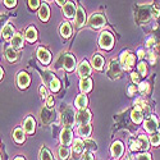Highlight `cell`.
Wrapping results in <instances>:
<instances>
[{
  "label": "cell",
  "mask_w": 160,
  "mask_h": 160,
  "mask_svg": "<svg viewBox=\"0 0 160 160\" xmlns=\"http://www.w3.org/2000/svg\"><path fill=\"white\" fill-rule=\"evenodd\" d=\"M82 160H94V158H92V154L91 152H85V155L82 156Z\"/></svg>",
  "instance_id": "cell-47"
},
{
  "label": "cell",
  "mask_w": 160,
  "mask_h": 160,
  "mask_svg": "<svg viewBox=\"0 0 160 160\" xmlns=\"http://www.w3.org/2000/svg\"><path fill=\"white\" fill-rule=\"evenodd\" d=\"M121 63L124 69H129L131 67H133V64H135V55L129 51H123L121 55Z\"/></svg>",
  "instance_id": "cell-3"
},
{
  "label": "cell",
  "mask_w": 160,
  "mask_h": 160,
  "mask_svg": "<svg viewBox=\"0 0 160 160\" xmlns=\"http://www.w3.org/2000/svg\"><path fill=\"white\" fill-rule=\"evenodd\" d=\"M85 151V146H83V141L81 138H76L74 142H73V146H72V152H73V156L76 158H79L82 155V152Z\"/></svg>",
  "instance_id": "cell-7"
},
{
  "label": "cell",
  "mask_w": 160,
  "mask_h": 160,
  "mask_svg": "<svg viewBox=\"0 0 160 160\" xmlns=\"http://www.w3.org/2000/svg\"><path fill=\"white\" fill-rule=\"evenodd\" d=\"M150 142H151L152 146H159V145H160V136H158V135H152L151 138H150Z\"/></svg>",
  "instance_id": "cell-39"
},
{
  "label": "cell",
  "mask_w": 160,
  "mask_h": 160,
  "mask_svg": "<svg viewBox=\"0 0 160 160\" xmlns=\"http://www.w3.org/2000/svg\"><path fill=\"white\" fill-rule=\"evenodd\" d=\"M12 48H14V49L23 48V36L21 33H16L14 37L12 38Z\"/></svg>",
  "instance_id": "cell-22"
},
{
  "label": "cell",
  "mask_w": 160,
  "mask_h": 160,
  "mask_svg": "<svg viewBox=\"0 0 160 160\" xmlns=\"http://www.w3.org/2000/svg\"><path fill=\"white\" fill-rule=\"evenodd\" d=\"M40 160H54V159H52L51 152L46 148H42L41 151H40Z\"/></svg>",
  "instance_id": "cell-34"
},
{
  "label": "cell",
  "mask_w": 160,
  "mask_h": 160,
  "mask_svg": "<svg viewBox=\"0 0 160 160\" xmlns=\"http://www.w3.org/2000/svg\"><path fill=\"white\" fill-rule=\"evenodd\" d=\"M14 160H24V159H23V158H21V156H18V158H16Z\"/></svg>",
  "instance_id": "cell-54"
},
{
  "label": "cell",
  "mask_w": 160,
  "mask_h": 160,
  "mask_svg": "<svg viewBox=\"0 0 160 160\" xmlns=\"http://www.w3.org/2000/svg\"><path fill=\"white\" fill-rule=\"evenodd\" d=\"M108 74H109L112 78H118L119 76H121V65H119V63H118L115 59H113V60L110 62Z\"/></svg>",
  "instance_id": "cell-9"
},
{
  "label": "cell",
  "mask_w": 160,
  "mask_h": 160,
  "mask_svg": "<svg viewBox=\"0 0 160 160\" xmlns=\"http://www.w3.org/2000/svg\"><path fill=\"white\" fill-rule=\"evenodd\" d=\"M35 126H36V123H35V119H33L32 117H27V118L24 119L23 129H24L26 133H28V135L33 133V132H35Z\"/></svg>",
  "instance_id": "cell-14"
},
{
  "label": "cell",
  "mask_w": 160,
  "mask_h": 160,
  "mask_svg": "<svg viewBox=\"0 0 160 160\" xmlns=\"http://www.w3.org/2000/svg\"><path fill=\"white\" fill-rule=\"evenodd\" d=\"M138 140L141 141V146H142V150H148L149 149V140L146 138V136H140Z\"/></svg>",
  "instance_id": "cell-38"
},
{
  "label": "cell",
  "mask_w": 160,
  "mask_h": 160,
  "mask_svg": "<svg viewBox=\"0 0 160 160\" xmlns=\"http://www.w3.org/2000/svg\"><path fill=\"white\" fill-rule=\"evenodd\" d=\"M88 23H90V26L92 28H100L105 24V18L101 14H92L90 17Z\"/></svg>",
  "instance_id": "cell-6"
},
{
  "label": "cell",
  "mask_w": 160,
  "mask_h": 160,
  "mask_svg": "<svg viewBox=\"0 0 160 160\" xmlns=\"http://www.w3.org/2000/svg\"><path fill=\"white\" fill-rule=\"evenodd\" d=\"M40 117H41V121H42L44 124H49L52 121V118H54V113H52L50 109L45 108V109L41 110V115Z\"/></svg>",
  "instance_id": "cell-18"
},
{
  "label": "cell",
  "mask_w": 160,
  "mask_h": 160,
  "mask_svg": "<svg viewBox=\"0 0 160 160\" xmlns=\"http://www.w3.org/2000/svg\"><path fill=\"white\" fill-rule=\"evenodd\" d=\"M149 88H150V86H149L148 82H142V83H140V91L142 92V94H145V92H149Z\"/></svg>",
  "instance_id": "cell-41"
},
{
  "label": "cell",
  "mask_w": 160,
  "mask_h": 160,
  "mask_svg": "<svg viewBox=\"0 0 160 160\" xmlns=\"http://www.w3.org/2000/svg\"><path fill=\"white\" fill-rule=\"evenodd\" d=\"M46 105H48V108H52V106H54V98L49 96L46 99Z\"/></svg>",
  "instance_id": "cell-46"
},
{
  "label": "cell",
  "mask_w": 160,
  "mask_h": 160,
  "mask_svg": "<svg viewBox=\"0 0 160 160\" xmlns=\"http://www.w3.org/2000/svg\"><path fill=\"white\" fill-rule=\"evenodd\" d=\"M138 58H143V51L142 50H138Z\"/></svg>",
  "instance_id": "cell-53"
},
{
  "label": "cell",
  "mask_w": 160,
  "mask_h": 160,
  "mask_svg": "<svg viewBox=\"0 0 160 160\" xmlns=\"http://www.w3.org/2000/svg\"><path fill=\"white\" fill-rule=\"evenodd\" d=\"M54 78H55L54 74H52L50 71H46V72L42 74V79H44V82H45L46 85H50V82H51Z\"/></svg>",
  "instance_id": "cell-36"
},
{
  "label": "cell",
  "mask_w": 160,
  "mask_h": 160,
  "mask_svg": "<svg viewBox=\"0 0 160 160\" xmlns=\"http://www.w3.org/2000/svg\"><path fill=\"white\" fill-rule=\"evenodd\" d=\"M123 150H124V148H123V143H122L121 141H115V142H113L110 151H112V155H113L115 159L119 158V156H122Z\"/></svg>",
  "instance_id": "cell-13"
},
{
  "label": "cell",
  "mask_w": 160,
  "mask_h": 160,
  "mask_svg": "<svg viewBox=\"0 0 160 160\" xmlns=\"http://www.w3.org/2000/svg\"><path fill=\"white\" fill-rule=\"evenodd\" d=\"M83 146H85V151H87V152H92V151H95V150L98 149L96 142H95L94 140H90V138L85 140Z\"/></svg>",
  "instance_id": "cell-28"
},
{
  "label": "cell",
  "mask_w": 160,
  "mask_h": 160,
  "mask_svg": "<svg viewBox=\"0 0 160 160\" xmlns=\"http://www.w3.org/2000/svg\"><path fill=\"white\" fill-rule=\"evenodd\" d=\"M146 45H148V48H151V46L154 45V38H152V37L149 38V41H148V44H146Z\"/></svg>",
  "instance_id": "cell-50"
},
{
  "label": "cell",
  "mask_w": 160,
  "mask_h": 160,
  "mask_svg": "<svg viewBox=\"0 0 160 160\" xmlns=\"http://www.w3.org/2000/svg\"><path fill=\"white\" fill-rule=\"evenodd\" d=\"M143 128L148 132H150V133L155 132L156 128H159V123H158L156 117L155 115H149L148 118H146V121L143 123Z\"/></svg>",
  "instance_id": "cell-4"
},
{
  "label": "cell",
  "mask_w": 160,
  "mask_h": 160,
  "mask_svg": "<svg viewBox=\"0 0 160 160\" xmlns=\"http://www.w3.org/2000/svg\"><path fill=\"white\" fill-rule=\"evenodd\" d=\"M13 138L16 140V142L22 143V142L24 141V133H23V129H22V128H16L14 132H13Z\"/></svg>",
  "instance_id": "cell-31"
},
{
  "label": "cell",
  "mask_w": 160,
  "mask_h": 160,
  "mask_svg": "<svg viewBox=\"0 0 160 160\" xmlns=\"http://www.w3.org/2000/svg\"><path fill=\"white\" fill-rule=\"evenodd\" d=\"M114 160H117V159H114Z\"/></svg>",
  "instance_id": "cell-56"
},
{
  "label": "cell",
  "mask_w": 160,
  "mask_h": 160,
  "mask_svg": "<svg viewBox=\"0 0 160 160\" xmlns=\"http://www.w3.org/2000/svg\"><path fill=\"white\" fill-rule=\"evenodd\" d=\"M62 119H63L64 126H67V128H69L74 123V112L72 110V108L67 106V108L63 109V112H62Z\"/></svg>",
  "instance_id": "cell-2"
},
{
  "label": "cell",
  "mask_w": 160,
  "mask_h": 160,
  "mask_svg": "<svg viewBox=\"0 0 160 160\" xmlns=\"http://www.w3.org/2000/svg\"><path fill=\"white\" fill-rule=\"evenodd\" d=\"M78 74L79 77H82V79L87 78L91 74V67L86 60H82L81 64L78 65Z\"/></svg>",
  "instance_id": "cell-10"
},
{
  "label": "cell",
  "mask_w": 160,
  "mask_h": 160,
  "mask_svg": "<svg viewBox=\"0 0 160 160\" xmlns=\"http://www.w3.org/2000/svg\"><path fill=\"white\" fill-rule=\"evenodd\" d=\"M40 94H41L42 99H48V98H49V96H48V91H46V88H45L44 86L40 87Z\"/></svg>",
  "instance_id": "cell-45"
},
{
  "label": "cell",
  "mask_w": 160,
  "mask_h": 160,
  "mask_svg": "<svg viewBox=\"0 0 160 160\" xmlns=\"http://www.w3.org/2000/svg\"><path fill=\"white\" fill-rule=\"evenodd\" d=\"M26 38H27V41L30 42H35L36 41V38H37V31L35 27H28L27 31H26Z\"/></svg>",
  "instance_id": "cell-24"
},
{
  "label": "cell",
  "mask_w": 160,
  "mask_h": 160,
  "mask_svg": "<svg viewBox=\"0 0 160 160\" xmlns=\"http://www.w3.org/2000/svg\"><path fill=\"white\" fill-rule=\"evenodd\" d=\"M137 19L138 22L143 23V22H148L150 19V10H146V9H141L137 13Z\"/></svg>",
  "instance_id": "cell-26"
},
{
  "label": "cell",
  "mask_w": 160,
  "mask_h": 160,
  "mask_svg": "<svg viewBox=\"0 0 160 160\" xmlns=\"http://www.w3.org/2000/svg\"><path fill=\"white\" fill-rule=\"evenodd\" d=\"M63 65H64V68L68 71V72H72L74 69V67H76V59L72 57V55H65L64 59H63Z\"/></svg>",
  "instance_id": "cell-17"
},
{
  "label": "cell",
  "mask_w": 160,
  "mask_h": 160,
  "mask_svg": "<svg viewBox=\"0 0 160 160\" xmlns=\"http://www.w3.org/2000/svg\"><path fill=\"white\" fill-rule=\"evenodd\" d=\"M91 63H92V67H94L95 69L100 71V69H102V65H104V58L99 54H95L94 57H92Z\"/></svg>",
  "instance_id": "cell-21"
},
{
  "label": "cell",
  "mask_w": 160,
  "mask_h": 160,
  "mask_svg": "<svg viewBox=\"0 0 160 160\" xmlns=\"http://www.w3.org/2000/svg\"><path fill=\"white\" fill-rule=\"evenodd\" d=\"M158 129H159V132H160V123H159V128H158Z\"/></svg>",
  "instance_id": "cell-55"
},
{
  "label": "cell",
  "mask_w": 160,
  "mask_h": 160,
  "mask_svg": "<svg viewBox=\"0 0 160 160\" xmlns=\"http://www.w3.org/2000/svg\"><path fill=\"white\" fill-rule=\"evenodd\" d=\"M91 121V114L88 110L83 109V110H79L76 115V122L77 124L79 126H85V124H88V122Z\"/></svg>",
  "instance_id": "cell-5"
},
{
  "label": "cell",
  "mask_w": 160,
  "mask_h": 160,
  "mask_svg": "<svg viewBox=\"0 0 160 160\" xmlns=\"http://www.w3.org/2000/svg\"><path fill=\"white\" fill-rule=\"evenodd\" d=\"M72 136H73V133H72L71 128H64L62 131V133H60V141H62L63 146H68L72 142V140H73Z\"/></svg>",
  "instance_id": "cell-11"
},
{
  "label": "cell",
  "mask_w": 160,
  "mask_h": 160,
  "mask_svg": "<svg viewBox=\"0 0 160 160\" xmlns=\"http://www.w3.org/2000/svg\"><path fill=\"white\" fill-rule=\"evenodd\" d=\"M79 88H81V91L82 92H88V91H91V88H92V81L90 78H85V79H81V82H79Z\"/></svg>",
  "instance_id": "cell-23"
},
{
  "label": "cell",
  "mask_w": 160,
  "mask_h": 160,
  "mask_svg": "<svg viewBox=\"0 0 160 160\" xmlns=\"http://www.w3.org/2000/svg\"><path fill=\"white\" fill-rule=\"evenodd\" d=\"M152 12H154V16H155L156 18H158V17H160V10H159V9H154Z\"/></svg>",
  "instance_id": "cell-52"
},
{
  "label": "cell",
  "mask_w": 160,
  "mask_h": 160,
  "mask_svg": "<svg viewBox=\"0 0 160 160\" xmlns=\"http://www.w3.org/2000/svg\"><path fill=\"white\" fill-rule=\"evenodd\" d=\"M2 35H3V37L5 38V40H9V38H13L14 37V28L12 27L10 24H5L4 27H3V30H2Z\"/></svg>",
  "instance_id": "cell-20"
},
{
  "label": "cell",
  "mask_w": 160,
  "mask_h": 160,
  "mask_svg": "<svg viewBox=\"0 0 160 160\" xmlns=\"http://www.w3.org/2000/svg\"><path fill=\"white\" fill-rule=\"evenodd\" d=\"M131 77H132V81L135 82V83H137V82L140 81V77H138V74H137V73H135V72H133V73L131 74Z\"/></svg>",
  "instance_id": "cell-48"
},
{
  "label": "cell",
  "mask_w": 160,
  "mask_h": 160,
  "mask_svg": "<svg viewBox=\"0 0 160 160\" xmlns=\"http://www.w3.org/2000/svg\"><path fill=\"white\" fill-rule=\"evenodd\" d=\"M16 4H17V2H14V0H13V2H12V0H5V2H4V5L8 7V8H14Z\"/></svg>",
  "instance_id": "cell-44"
},
{
  "label": "cell",
  "mask_w": 160,
  "mask_h": 160,
  "mask_svg": "<svg viewBox=\"0 0 160 160\" xmlns=\"http://www.w3.org/2000/svg\"><path fill=\"white\" fill-rule=\"evenodd\" d=\"M49 16H50V10H49V7L46 4H42L41 5V9H40V13H38V17L41 21L46 22L49 19Z\"/></svg>",
  "instance_id": "cell-25"
},
{
  "label": "cell",
  "mask_w": 160,
  "mask_h": 160,
  "mask_svg": "<svg viewBox=\"0 0 160 160\" xmlns=\"http://www.w3.org/2000/svg\"><path fill=\"white\" fill-rule=\"evenodd\" d=\"M30 76L26 73V72H21L19 74H18V77H17V82H18V86L21 87V88H26L28 85H30Z\"/></svg>",
  "instance_id": "cell-15"
},
{
  "label": "cell",
  "mask_w": 160,
  "mask_h": 160,
  "mask_svg": "<svg viewBox=\"0 0 160 160\" xmlns=\"http://www.w3.org/2000/svg\"><path fill=\"white\" fill-rule=\"evenodd\" d=\"M99 45L101 49H105V50H110L114 45V37L110 32H102L100 35V38H99Z\"/></svg>",
  "instance_id": "cell-1"
},
{
  "label": "cell",
  "mask_w": 160,
  "mask_h": 160,
  "mask_svg": "<svg viewBox=\"0 0 160 160\" xmlns=\"http://www.w3.org/2000/svg\"><path fill=\"white\" fill-rule=\"evenodd\" d=\"M135 92H136V85H132V86L128 88V95L132 96L133 94H135Z\"/></svg>",
  "instance_id": "cell-49"
},
{
  "label": "cell",
  "mask_w": 160,
  "mask_h": 160,
  "mask_svg": "<svg viewBox=\"0 0 160 160\" xmlns=\"http://www.w3.org/2000/svg\"><path fill=\"white\" fill-rule=\"evenodd\" d=\"M63 13H64V16L68 17V18L76 17V13H77L76 5H74L73 3H71V2H68V3L64 5V8H63Z\"/></svg>",
  "instance_id": "cell-16"
},
{
  "label": "cell",
  "mask_w": 160,
  "mask_h": 160,
  "mask_svg": "<svg viewBox=\"0 0 160 160\" xmlns=\"http://www.w3.org/2000/svg\"><path fill=\"white\" fill-rule=\"evenodd\" d=\"M142 117H143V114H142V112L141 110H138V109H135L132 113H131V118H132V121L135 122V123H141L142 122Z\"/></svg>",
  "instance_id": "cell-32"
},
{
  "label": "cell",
  "mask_w": 160,
  "mask_h": 160,
  "mask_svg": "<svg viewBox=\"0 0 160 160\" xmlns=\"http://www.w3.org/2000/svg\"><path fill=\"white\" fill-rule=\"evenodd\" d=\"M55 3H58V5H60V7H63L64 8V5L68 3V2H63V0H58V2H55Z\"/></svg>",
  "instance_id": "cell-51"
},
{
  "label": "cell",
  "mask_w": 160,
  "mask_h": 160,
  "mask_svg": "<svg viewBox=\"0 0 160 160\" xmlns=\"http://www.w3.org/2000/svg\"><path fill=\"white\" fill-rule=\"evenodd\" d=\"M138 71H140V74L141 76H146V73H148V69H146V64L143 62H141L138 64Z\"/></svg>",
  "instance_id": "cell-40"
},
{
  "label": "cell",
  "mask_w": 160,
  "mask_h": 160,
  "mask_svg": "<svg viewBox=\"0 0 160 160\" xmlns=\"http://www.w3.org/2000/svg\"><path fill=\"white\" fill-rule=\"evenodd\" d=\"M136 160H151V156H150V154H148V152H143V154L137 155Z\"/></svg>",
  "instance_id": "cell-42"
},
{
  "label": "cell",
  "mask_w": 160,
  "mask_h": 160,
  "mask_svg": "<svg viewBox=\"0 0 160 160\" xmlns=\"http://www.w3.org/2000/svg\"><path fill=\"white\" fill-rule=\"evenodd\" d=\"M129 149L132 151H138L140 149H142V146H141V141L137 138H131L129 140Z\"/></svg>",
  "instance_id": "cell-33"
},
{
  "label": "cell",
  "mask_w": 160,
  "mask_h": 160,
  "mask_svg": "<svg viewBox=\"0 0 160 160\" xmlns=\"http://www.w3.org/2000/svg\"><path fill=\"white\" fill-rule=\"evenodd\" d=\"M5 55H7V59H8L9 62H16L17 58H18L17 51L14 50V48H12V46L5 50Z\"/></svg>",
  "instance_id": "cell-29"
},
{
  "label": "cell",
  "mask_w": 160,
  "mask_h": 160,
  "mask_svg": "<svg viewBox=\"0 0 160 160\" xmlns=\"http://www.w3.org/2000/svg\"><path fill=\"white\" fill-rule=\"evenodd\" d=\"M87 102H88V100H87V96L86 95H78L77 99H76V101H74V105L77 106L79 110H83L86 108Z\"/></svg>",
  "instance_id": "cell-19"
},
{
  "label": "cell",
  "mask_w": 160,
  "mask_h": 160,
  "mask_svg": "<svg viewBox=\"0 0 160 160\" xmlns=\"http://www.w3.org/2000/svg\"><path fill=\"white\" fill-rule=\"evenodd\" d=\"M76 27H82V26L85 24V22H86V13H85V10L81 8V7H78L77 8V13H76Z\"/></svg>",
  "instance_id": "cell-12"
},
{
  "label": "cell",
  "mask_w": 160,
  "mask_h": 160,
  "mask_svg": "<svg viewBox=\"0 0 160 160\" xmlns=\"http://www.w3.org/2000/svg\"><path fill=\"white\" fill-rule=\"evenodd\" d=\"M59 156H60V159H63V160L68 159V156H69V150L67 149L65 146H62V148L59 149Z\"/></svg>",
  "instance_id": "cell-37"
},
{
  "label": "cell",
  "mask_w": 160,
  "mask_h": 160,
  "mask_svg": "<svg viewBox=\"0 0 160 160\" xmlns=\"http://www.w3.org/2000/svg\"><path fill=\"white\" fill-rule=\"evenodd\" d=\"M71 33H72L71 24H69L68 22H64V23L62 24V27H60V35H62L64 38H67V37L71 36Z\"/></svg>",
  "instance_id": "cell-27"
},
{
  "label": "cell",
  "mask_w": 160,
  "mask_h": 160,
  "mask_svg": "<svg viewBox=\"0 0 160 160\" xmlns=\"http://www.w3.org/2000/svg\"><path fill=\"white\" fill-rule=\"evenodd\" d=\"M49 87H50V90H51L52 92H58L59 88H60V82H59V79H58V78H54V79H52V81L50 82Z\"/></svg>",
  "instance_id": "cell-35"
},
{
  "label": "cell",
  "mask_w": 160,
  "mask_h": 160,
  "mask_svg": "<svg viewBox=\"0 0 160 160\" xmlns=\"http://www.w3.org/2000/svg\"><path fill=\"white\" fill-rule=\"evenodd\" d=\"M37 58H38V60L41 62L44 65H48L50 63V60H51L50 52L46 49H44V48H38V50H37Z\"/></svg>",
  "instance_id": "cell-8"
},
{
  "label": "cell",
  "mask_w": 160,
  "mask_h": 160,
  "mask_svg": "<svg viewBox=\"0 0 160 160\" xmlns=\"http://www.w3.org/2000/svg\"><path fill=\"white\" fill-rule=\"evenodd\" d=\"M78 135L82 137H88L91 135V126L85 124V126H79L78 127Z\"/></svg>",
  "instance_id": "cell-30"
},
{
  "label": "cell",
  "mask_w": 160,
  "mask_h": 160,
  "mask_svg": "<svg viewBox=\"0 0 160 160\" xmlns=\"http://www.w3.org/2000/svg\"><path fill=\"white\" fill-rule=\"evenodd\" d=\"M38 5H40L38 0H30V2H28V7H30L31 9H36Z\"/></svg>",
  "instance_id": "cell-43"
}]
</instances>
